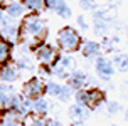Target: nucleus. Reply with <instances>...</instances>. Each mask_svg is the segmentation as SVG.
I'll return each mask as SVG.
<instances>
[{"label": "nucleus", "mask_w": 128, "mask_h": 126, "mask_svg": "<svg viewBox=\"0 0 128 126\" xmlns=\"http://www.w3.org/2000/svg\"><path fill=\"white\" fill-rule=\"evenodd\" d=\"M47 29L46 22L39 13H27L20 22V34L19 42L27 44L29 47H36L37 44L44 42Z\"/></svg>", "instance_id": "f257e3e1"}, {"label": "nucleus", "mask_w": 128, "mask_h": 126, "mask_svg": "<svg viewBox=\"0 0 128 126\" xmlns=\"http://www.w3.org/2000/svg\"><path fill=\"white\" fill-rule=\"evenodd\" d=\"M58 40V49L62 50L64 54H71V52H76L81 47V35L76 29L72 27H62L56 35Z\"/></svg>", "instance_id": "f03ea898"}, {"label": "nucleus", "mask_w": 128, "mask_h": 126, "mask_svg": "<svg viewBox=\"0 0 128 126\" xmlns=\"http://www.w3.org/2000/svg\"><path fill=\"white\" fill-rule=\"evenodd\" d=\"M34 50V56L37 59V62L42 66V67H47L51 71V67L56 66V62L59 61V49H56L54 45L46 44V42H40L36 47H32Z\"/></svg>", "instance_id": "7ed1b4c3"}, {"label": "nucleus", "mask_w": 128, "mask_h": 126, "mask_svg": "<svg viewBox=\"0 0 128 126\" xmlns=\"http://www.w3.org/2000/svg\"><path fill=\"white\" fill-rule=\"evenodd\" d=\"M20 94L27 98V99H36L40 98L42 94H46V82L42 81V77H30L29 81L24 82L22 86V93Z\"/></svg>", "instance_id": "20e7f679"}, {"label": "nucleus", "mask_w": 128, "mask_h": 126, "mask_svg": "<svg viewBox=\"0 0 128 126\" xmlns=\"http://www.w3.org/2000/svg\"><path fill=\"white\" fill-rule=\"evenodd\" d=\"M19 34H20V24H17L14 19L5 15V19L0 22V37L14 44L15 40H19Z\"/></svg>", "instance_id": "39448f33"}, {"label": "nucleus", "mask_w": 128, "mask_h": 126, "mask_svg": "<svg viewBox=\"0 0 128 126\" xmlns=\"http://www.w3.org/2000/svg\"><path fill=\"white\" fill-rule=\"evenodd\" d=\"M94 71L96 74L101 77L103 81H108L111 76L115 74V66H113V62L111 61H108L106 57H96V64H94Z\"/></svg>", "instance_id": "423d86ee"}, {"label": "nucleus", "mask_w": 128, "mask_h": 126, "mask_svg": "<svg viewBox=\"0 0 128 126\" xmlns=\"http://www.w3.org/2000/svg\"><path fill=\"white\" fill-rule=\"evenodd\" d=\"M19 72L15 62H7L4 66H0V82H5V84H12L19 79Z\"/></svg>", "instance_id": "0eeeda50"}, {"label": "nucleus", "mask_w": 128, "mask_h": 126, "mask_svg": "<svg viewBox=\"0 0 128 126\" xmlns=\"http://www.w3.org/2000/svg\"><path fill=\"white\" fill-rule=\"evenodd\" d=\"M5 15L10 19H24L26 17V7L20 0H8L5 3Z\"/></svg>", "instance_id": "6e6552de"}, {"label": "nucleus", "mask_w": 128, "mask_h": 126, "mask_svg": "<svg viewBox=\"0 0 128 126\" xmlns=\"http://www.w3.org/2000/svg\"><path fill=\"white\" fill-rule=\"evenodd\" d=\"M88 82H90L88 76L84 74V72H81V71H72V72H69V76H68V86H71L74 91L86 89Z\"/></svg>", "instance_id": "1a4fd4ad"}, {"label": "nucleus", "mask_w": 128, "mask_h": 126, "mask_svg": "<svg viewBox=\"0 0 128 126\" xmlns=\"http://www.w3.org/2000/svg\"><path fill=\"white\" fill-rule=\"evenodd\" d=\"M24 126H59V121L54 118H39L36 114H27L22 118Z\"/></svg>", "instance_id": "9d476101"}, {"label": "nucleus", "mask_w": 128, "mask_h": 126, "mask_svg": "<svg viewBox=\"0 0 128 126\" xmlns=\"http://www.w3.org/2000/svg\"><path fill=\"white\" fill-rule=\"evenodd\" d=\"M91 114V109L81 104H71L68 109V116L71 118V121H86Z\"/></svg>", "instance_id": "9b49d317"}, {"label": "nucleus", "mask_w": 128, "mask_h": 126, "mask_svg": "<svg viewBox=\"0 0 128 126\" xmlns=\"http://www.w3.org/2000/svg\"><path fill=\"white\" fill-rule=\"evenodd\" d=\"M79 50L83 52L84 57H88V59H96V57H100V52H101V45L94 42V40H84Z\"/></svg>", "instance_id": "f8f14e48"}, {"label": "nucleus", "mask_w": 128, "mask_h": 126, "mask_svg": "<svg viewBox=\"0 0 128 126\" xmlns=\"http://www.w3.org/2000/svg\"><path fill=\"white\" fill-rule=\"evenodd\" d=\"M104 91L98 88H93V89H88V103H86V106L90 108V109H96V108L103 104V101H104Z\"/></svg>", "instance_id": "ddd939ff"}, {"label": "nucleus", "mask_w": 128, "mask_h": 126, "mask_svg": "<svg viewBox=\"0 0 128 126\" xmlns=\"http://www.w3.org/2000/svg\"><path fill=\"white\" fill-rule=\"evenodd\" d=\"M0 126H24V123H22V118L15 111L8 109V111H4L0 114Z\"/></svg>", "instance_id": "4468645a"}, {"label": "nucleus", "mask_w": 128, "mask_h": 126, "mask_svg": "<svg viewBox=\"0 0 128 126\" xmlns=\"http://www.w3.org/2000/svg\"><path fill=\"white\" fill-rule=\"evenodd\" d=\"M49 113V103L44 96L32 99V114H36L39 118H46Z\"/></svg>", "instance_id": "2eb2a0df"}, {"label": "nucleus", "mask_w": 128, "mask_h": 126, "mask_svg": "<svg viewBox=\"0 0 128 126\" xmlns=\"http://www.w3.org/2000/svg\"><path fill=\"white\" fill-rule=\"evenodd\" d=\"M12 50H14V44H10L8 40L0 37V66L10 62V59H12Z\"/></svg>", "instance_id": "dca6fc26"}, {"label": "nucleus", "mask_w": 128, "mask_h": 126, "mask_svg": "<svg viewBox=\"0 0 128 126\" xmlns=\"http://www.w3.org/2000/svg\"><path fill=\"white\" fill-rule=\"evenodd\" d=\"M15 66H17V69L19 71H34V59L30 57V54H27L24 57H19V59H15L14 61Z\"/></svg>", "instance_id": "f3484780"}, {"label": "nucleus", "mask_w": 128, "mask_h": 126, "mask_svg": "<svg viewBox=\"0 0 128 126\" xmlns=\"http://www.w3.org/2000/svg\"><path fill=\"white\" fill-rule=\"evenodd\" d=\"M24 7H26V10H29L30 13H39L42 12V8L44 7V0H20Z\"/></svg>", "instance_id": "a211bd4d"}, {"label": "nucleus", "mask_w": 128, "mask_h": 126, "mask_svg": "<svg viewBox=\"0 0 128 126\" xmlns=\"http://www.w3.org/2000/svg\"><path fill=\"white\" fill-rule=\"evenodd\" d=\"M111 62L120 72H128V54H116Z\"/></svg>", "instance_id": "6ab92c4d"}, {"label": "nucleus", "mask_w": 128, "mask_h": 126, "mask_svg": "<svg viewBox=\"0 0 128 126\" xmlns=\"http://www.w3.org/2000/svg\"><path fill=\"white\" fill-rule=\"evenodd\" d=\"M54 12L58 13L59 17H62V19H69L71 17V8L69 5L64 2V0H59L58 5H56V8H54Z\"/></svg>", "instance_id": "aec40b11"}, {"label": "nucleus", "mask_w": 128, "mask_h": 126, "mask_svg": "<svg viewBox=\"0 0 128 126\" xmlns=\"http://www.w3.org/2000/svg\"><path fill=\"white\" fill-rule=\"evenodd\" d=\"M61 84H58V82H49V84H46V94L51 96V98H59V94H61Z\"/></svg>", "instance_id": "412c9836"}, {"label": "nucleus", "mask_w": 128, "mask_h": 126, "mask_svg": "<svg viewBox=\"0 0 128 126\" xmlns=\"http://www.w3.org/2000/svg\"><path fill=\"white\" fill-rule=\"evenodd\" d=\"M74 99H76V104L86 106V103H88V89H79V91H74ZM86 108H88V106H86Z\"/></svg>", "instance_id": "4be33fe9"}, {"label": "nucleus", "mask_w": 128, "mask_h": 126, "mask_svg": "<svg viewBox=\"0 0 128 126\" xmlns=\"http://www.w3.org/2000/svg\"><path fill=\"white\" fill-rule=\"evenodd\" d=\"M72 96H74V89L71 88V86H68V84H66V86H62V88H61V94H59V99H61V101L68 103Z\"/></svg>", "instance_id": "5701e85b"}, {"label": "nucleus", "mask_w": 128, "mask_h": 126, "mask_svg": "<svg viewBox=\"0 0 128 126\" xmlns=\"http://www.w3.org/2000/svg\"><path fill=\"white\" fill-rule=\"evenodd\" d=\"M10 96H12V94H10ZM10 96L2 94V93H0V113H4V111H8V109H10Z\"/></svg>", "instance_id": "b1692460"}, {"label": "nucleus", "mask_w": 128, "mask_h": 126, "mask_svg": "<svg viewBox=\"0 0 128 126\" xmlns=\"http://www.w3.org/2000/svg\"><path fill=\"white\" fill-rule=\"evenodd\" d=\"M56 64H58L59 67H62L64 71H68L71 66H72V59H71L69 56H66V57H59V61H58Z\"/></svg>", "instance_id": "393cba45"}, {"label": "nucleus", "mask_w": 128, "mask_h": 126, "mask_svg": "<svg viewBox=\"0 0 128 126\" xmlns=\"http://www.w3.org/2000/svg\"><path fill=\"white\" fill-rule=\"evenodd\" d=\"M120 109H122V106L118 104V101H108V103H106V111H108L110 114H116Z\"/></svg>", "instance_id": "a878e982"}, {"label": "nucleus", "mask_w": 128, "mask_h": 126, "mask_svg": "<svg viewBox=\"0 0 128 126\" xmlns=\"http://www.w3.org/2000/svg\"><path fill=\"white\" fill-rule=\"evenodd\" d=\"M79 5H81V8H84V10H93V12L96 10L94 0H79Z\"/></svg>", "instance_id": "bb28decb"}, {"label": "nucleus", "mask_w": 128, "mask_h": 126, "mask_svg": "<svg viewBox=\"0 0 128 126\" xmlns=\"http://www.w3.org/2000/svg\"><path fill=\"white\" fill-rule=\"evenodd\" d=\"M113 44H115V39L111 40V39H108V37H103V44H101V47L106 50V52H113V50H115Z\"/></svg>", "instance_id": "cd10ccee"}, {"label": "nucleus", "mask_w": 128, "mask_h": 126, "mask_svg": "<svg viewBox=\"0 0 128 126\" xmlns=\"http://www.w3.org/2000/svg\"><path fill=\"white\" fill-rule=\"evenodd\" d=\"M78 27L81 29V30H88V24H86V19H84V15H78Z\"/></svg>", "instance_id": "c85d7f7f"}, {"label": "nucleus", "mask_w": 128, "mask_h": 126, "mask_svg": "<svg viewBox=\"0 0 128 126\" xmlns=\"http://www.w3.org/2000/svg\"><path fill=\"white\" fill-rule=\"evenodd\" d=\"M59 0H44V7L46 8H49V10H54L56 5H58Z\"/></svg>", "instance_id": "c756f323"}, {"label": "nucleus", "mask_w": 128, "mask_h": 126, "mask_svg": "<svg viewBox=\"0 0 128 126\" xmlns=\"http://www.w3.org/2000/svg\"><path fill=\"white\" fill-rule=\"evenodd\" d=\"M5 19V8H4V5H0V22Z\"/></svg>", "instance_id": "7c9ffc66"}, {"label": "nucleus", "mask_w": 128, "mask_h": 126, "mask_svg": "<svg viewBox=\"0 0 128 126\" xmlns=\"http://www.w3.org/2000/svg\"><path fill=\"white\" fill-rule=\"evenodd\" d=\"M71 126H84V121H72Z\"/></svg>", "instance_id": "2f4dec72"}, {"label": "nucleus", "mask_w": 128, "mask_h": 126, "mask_svg": "<svg viewBox=\"0 0 128 126\" xmlns=\"http://www.w3.org/2000/svg\"><path fill=\"white\" fill-rule=\"evenodd\" d=\"M110 5H116V3H120V0H108Z\"/></svg>", "instance_id": "473e14b6"}, {"label": "nucleus", "mask_w": 128, "mask_h": 126, "mask_svg": "<svg viewBox=\"0 0 128 126\" xmlns=\"http://www.w3.org/2000/svg\"><path fill=\"white\" fill-rule=\"evenodd\" d=\"M125 120H126V123H128V109L125 111Z\"/></svg>", "instance_id": "72a5a7b5"}, {"label": "nucleus", "mask_w": 128, "mask_h": 126, "mask_svg": "<svg viewBox=\"0 0 128 126\" xmlns=\"http://www.w3.org/2000/svg\"><path fill=\"white\" fill-rule=\"evenodd\" d=\"M4 2H5V0H0V5H2V3H4Z\"/></svg>", "instance_id": "f704fd0d"}, {"label": "nucleus", "mask_w": 128, "mask_h": 126, "mask_svg": "<svg viewBox=\"0 0 128 126\" xmlns=\"http://www.w3.org/2000/svg\"><path fill=\"white\" fill-rule=\"evenodd\" d=\"M126 37H128V27H126Z\"/></svg>", "instance_id": "c9c22d12"}, {"label": "nucleus", "mask_w": 128, "mask_h": 126, "mask_svg": "<svg viewBox=\"0 0 128 126\" xmlns=\"http://www.w3.org/2000/svg\"><path fill=\"white\" fill-rule=\"evenodd\" d=\"M111 126H120V125H111Z\"/></svg>", "instance_id": "e433bc0d"}, {"label": "nucleus", "mask_w": 128, "mask_h": 126, "mask_svg": "<svg viewBox=\"0 0 128 126\" xmlns=\"http://www.w3.org/2000/svg\"><path fill=\"white\" fill-rule=\"evenodd\" d=\"M0 114H2V113H0Z\"/></svg>", "instance_id": "4c0bfd02"}]
</instances>
